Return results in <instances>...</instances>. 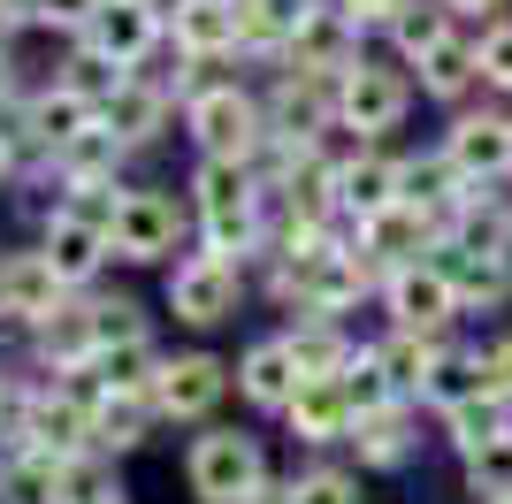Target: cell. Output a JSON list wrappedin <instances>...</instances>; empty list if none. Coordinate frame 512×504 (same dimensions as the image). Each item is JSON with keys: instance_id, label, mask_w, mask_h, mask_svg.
<instances>
[{"instance_id": "obj_38", "label": "cell", "mask_w": 512, "mask_h": 504, "mask_svg": "<svg viewBox=\"0 0 512 504\" xmlns=\"http://www.w3.org/2000/svg\"><path fill=\"white\" fill-rule=\"evenodd\" d=\"M444 8H451V16H482V23H490L505 0H444Z\"/></svg>"}, {"instance_id": "obj_7", "label": "cell", "mask_w": 512, "mask_h": 504, "mask_svg": "<svg viewBox=\"0 0 512 504\" xmlns=\"http://www.w3.org/2000/svg\"><path fill=\"white\" fill-rule=\"evenodd\" d=\"M77 39L100 46L115 69H153V54L169 46V8L161 0H100V16Z\"/></svg>"}, {"instance_id": "obj_3", "label": "cell", "mask_w": 512, "mask_h": 504, "mask_svg": "<svg viewBox=\"0 0 512 504\" xmlns=\"http://www.w3.org/2000/svg\"><path fill=\"white\" fill-rule=\"evenodd\" d=\"M237 306H245V260L207 245L169 260V314L184 329H222V321H237Z\"/></svg>"}, {"instance_id": "obj_21", "label": "cell", "mask_w": 512, "mask_h": 504, "mask_svg": "<svg viewBox=\"0 0 512 504\" xmlns=\"http://www.w3.org/2000/svg\"><path fill=\"white\" fill-rule=\"evenodd\" d=\"M436 268L451 275V291H459V306L467 314H490V306H505L512 298V252H474V245H436Z\"/></svg>"}, {"instance_id": "obj_33", "label": "cell", "mask_w": 512, "mask_h": 504, "mask_svg": "<svg viewBox=\"0 0 512 504\" xmlns=\"http://www.w3.org/2000/svg\"><path fill=\"white\" fill-rule=\"evenodd\" d=\"M85 306H92V336H100V352H115V344H146V314L130 306V298H100V291H85Z\"/></svg>"}, {"instance_id": "obj_23", "label": "cell", "mask_w": 512, "mask_h": 504, "mask_svg": "<svg viewBox=\"0 0 512 504\" xmlns=\"http://www.w3.org/2000/svg\"><path fill=\"white\" fill-rule=\"evenodd\" d=\"M100 123V107L85 100V92H69L62 77L54 84H31V130H39V146H46V161L69 146V138H85V130Z\"/></svg>"}, {"instance_id": "obj_5", "label": "cell", "mask_w": 512, "mask_h": 504, "mask_svg": "<svg viewBox=\"0 0 512 504\" xmlns=\"http://www.w3.org/2000/svg\"><path fill=\"white\" fill-rule=\"evenodd\" d=\"M406 107H413V77L406 62H352L337 77V130H352V138H375L383 146L390 130L406 123Z\"/></svg>"}, {"instance_id": "obj_10", "label": "cell", "mask_w": 512, "mask_h": 504, "mask_svg": "<svg viewBox=\"0 0 512 504\" xmlns=\"http://www.w3.org/2000/svg\"><path fill=\"white\" fill-rule=\"evenodd\" d=\"M383 314H390V329H421V336H444L451 321L467 314L459 306V291H451V275L436 268V260H413V268H398V275H383Z\"/></svg>"}, {"instance_id": "obj_25", "label": "cell", "mask_w": 512, "mask_h": 504, "mask_svg": "<svg viewBox=\"0 0 512 504\" xmlns=\"http://www.w3.org/2000/svg\"><path fill=\"white\" fill-rule=\"evenodd\" d=\"M153 420H161L153 398H138V390H107V405L92 413V451L123 459V451H138V443L153 436Z\"/></svg>"}, {"instance_id": "obj_36", "label": "cell", "mask_w": 512, "mask_h": 504, "mask_svg": "<svg viewBox=\"0 0 512 504\" xmlns=\"http://www.w3.org/2000/svg\"><path fill=\"white\" fill-rule=\"evenodd\" d=\"M474 46H482V84L512 100V16H490L474 31Z\"/></svg>"}, {"instance_id": "obj_30", "label": "cell", "mask_w": 512, "mask_h": 504, "mask_svg": "<svg viewBox=\"0 0 512 504\" xmlns=\"http://www.w3.org/2000/svg\"><path fill=\"white\" fill-rule=\"evenodd\" d=\"M512 428V405H497V398H467L459 413H444V436H451V451L467 459V451H482L490 436H505Z\"/></svg>"}, {"instance_id": "obj_15", "label": "cell", "mask_w": 512, "mask_h": 504, "mask_svg": "<svg viewBox=\"0 0 512 504\" xmlns=\"http://www.w3.org/2000/svg\"><path fill=\"white\" fill-rule=\"evenodd\" d=\"M169 54L237 62L245 54V0H169Z\"/></svg>"}, {"instance_id": "obj_37", "label": "cell", "mask_w": 512, "mask_h": 504, "mask_svg": "<svg viewBox=\"0 0 512 504\" xmlns=\"http://www.w3.org/2000/svg\"><path fill=\"white\" fill-rule=\"evenodd\" d=\"M474 359H482V398L512 405V329L490 336V344H474Z\"/></svg>"}, {"instance_id": "obj_4", "label": "cell", "mask_w": 512, "mask_h": 504, "mask_svg": "<svg viewBox=\"0 0 512 504\" xmlns=\"http://www.w3.org/2000/svg\"><path fill=\"white\" fill-rule=\"evenodd\" d=\"M184 230H199L192 199H176V191H123V207H115V260L130 268H161L184 252Z\"/></svg>"}, {"instance_id": "obj_35", "label": "cell", "mask_w": 512, "mask_h": 504, "mask_svg": "<svg viewBox=\"0 0 512 504\" xmlns=\"http://www.w3.org/2000/svg\"><path fill=\"white\" fill-rule=\"evenodd\" d=\"M23 31H62V39H77L92 16H100V0H16Z\"/></svg>"}, {"instance_id": "obj_12", "label": "cell", "mask_w": 512, "mask_h": 504, "mask_svg": "<svg viewBox=\"0 0 512 504\" xmlns=\"http://www.w3.org/2000/svg\"><path fill=\"white\" fill-rule=\"evenodd\" d=\"M406 199V153H383L375 138H360V146L337 161V207L344 222H375L383 207H398Z\"/></svg>"}, {"instance_id": "obj_42", "label": "cell", "mask_w": 512, "mask_h": 504, "mask_svg": "<svg viewBox=\"0 0 512 504\" xmlns=\"http://www.w3.org/2000/svg\"><path fill=\"white\" fill-rule=\"evenodd\" d=\"M497 504H512V497H497Z\"/></svg>"}, {"instance_id": "obj_1", "label": "cell", "mask_w": 512, "mask_h": 504, "mask_svg": "<svg viewBox=\"0 0 512 504\" xmlns=\"http://www.w3.org/2000/svg\"><path fill=\"white\" fill-rule=\"evenodd\" d=\"M268 482H276V474H268V451H260V436H245V428H199V436L184 443V489H192L199 504H253Z\"/></svg>"}, {"instance_id": "obj_2", "label": "cell", "mask_w": 512, "mask_h": 504, "mask_svg": "<svg viewBox=\"0 0 512 504\" xmlns=\"http://www.w3.org/2000/svg\"><path fill=\"white\" fill-rule=\"evenodd\" d=\"M184 138L199 153H222V161H260V146H268V100L237 77H214L207 92L184 100Z\"/></svg>"}, {"instance_id": "obj_13", "label": "cell", "mask_w": 512, "mask_h": 504, "mask_svg": "<svg viewBox=\"0 0 512 504\" xmlns=\"http://www.w3.org/2000/svg\"><path fill=\"white\" fill-rule=\"evenodd\" d=\"M222 398H230V367L214 352H176L169 367H161V382H153L161 420H184V428H207Z\"/></svg>"}, {"instance_id": "obj_20", "label": "cell", "mask_w": 512, "mask_h": 504, "mask_svg": "<svg viewBox=\"0 0 512 504\" xmlns=\"http://www.w3.org/2000/svg\"><path fill=\"white\" fill-rule=\"evenodd\" d=\"M123 161H130V146L107 123H92L85 138H69V146L46 161V176H54L62 191H115L123 184Z\"/></svg>"}, {"instance_id": "obj_6", "label": "cell", "mask_w": 512, "mask_h": 504, "mask_svg": "<svg viewBox=\"0 0 512 504\" xmlns=\"http://www.w3.org/2000/svg\"><path fill=\"white\" fill-rule=\"evenodd\" d=\"M444 161L467 184H512V100L505 107H459L444 130Z\"/></svg>"}, {"instance_id": "obj_14", "label": "cell", "mask_w": 512, "mask_h": 504, "mask_svg": "<svg viewBox=\"0 0 512 504\" xmlns=\"http://www.w3.org/2000/svg\"><path fill=\"white\" fill-rule=\"evenodd\" d=\"M360 16H352V0H314L299 23V39L283 46V62L291 69H321V77H344V69L360 62Z\"/></svg>"}, {"instance_id": "obj_16", "label": "cell", "mask_w": 512, "mask_h": 504, "mask_svg": "<svg viewBox=\"0 0 512 504\" xmlns=\"http://www.w3.org/2000/svg\"><path fill=\"white\" fill-rule=\"evenodd\" d=\"M352 237H360V252L375 260L383 275L413 268V260H436V245H444V230L428 222L413 199H398V207H383L375 222H352Z\"/></svg>"}, {"instance_id": "obj_11", "label": "cell", "mask_w": 512, "mask_h": 504, "mask_svg": "<svg viewBox=\"0 0 512 504\" xmlns=\"http://www.w3.org/2000/svg\"><path fill=\"white\" fill-rule=\"evenodd\" d=\"M169 115H184L176 107V92L161 84V69H130L115 92L100 100V123L123 138L130 153H146V146H161V130H169Z\"/></svg>"}, {"instance_id": "obj_19", "label": "cell", "mask_w": 512, "mask_h": 504, "mask_svg": "<svg viewBox=\"0 0 512 504\" xmlns=\"http://www.w3.org/2000/svg\"><path fill=\"white\" fill-rule=\"evenodd\" d=\"M352 398H344V382H329V375H306L299 382V398L283 405V428L306 443V451H329V443H352Z\"/></svg>"}, {"instance_id": "obj_27", "label": "cell", "mask_w": 512, "mask_h": 504, "mask_svg": "<svg viewBox=\"0 0 512 504\" xmlns=\"http://www.w3.org/2000/svg\"><path fill=\"white\" fill-rule=\"evenodd\" d=\"M291 352H299L306 375H329L337 382L352 359H360V344L344 336V321H321V314H291Z\"/></svg>"}, {"instance_id": "obj_32", "label": "cell", "mask_w": 512, "mask_h": 504, "mask_svg": "<svg viewBox=\"0 0 512 504\" xmlns=\"http://www.w3.org/2000/svg\"><path fill=\"white\" fill-rule=\"evenodd\" d=\"M337 382H344V398H352V413H383V405H398V382H390V367H383L375 344H360V359H352Z\"/></svg>"}, {"instance_id": "obj_28", "label": "cell", "mask_w": 512, "mask_h": 504, "mask_svg": "<svg viewBox=\"0 0 512 504\" xmlns=\"http://www.w3.org/2000/svg\"><path fill=\"white\" fill-rule=\"evenodd\" d=\"M383 367H390V382H398V398H421V382L436 375V359H444V336H421V329H390L383 344Z\"/></svg>"}, {"instance_id": "obj_18", "label": "cell", "mask_w": 512, "mask_h": 504, "mask_svg": "<svg viewBox=\"0 0 512 504\" xmlns=\"http://www.w3.org/2000/svg\"><path fill=\"white\" fill-rule=\"evenodd\" d=\"M413 451H421V405H413V398L352 420V459H360L367 474H398Z\"/></svg>"}, {"instance_id": "obj_34", "label": "cell", "mask_w": 512, "mask_h": 504, "mask_svg": "<svg viewBox=\"0 0 512 504\" xmlns=\"http://www.w3.org/2000/svg\"><path fill=\"white\" fill-rule=\"evenodd\" d=\"M467 489H474V497H512V428H505V436H490V443H482V451H467Z\"/></svg>"}, {"instance_id": "obj_40", "label": "cell", "mask_w": 512, "mask_h": 504, "mask_svg": "<svg viewBox=\"0 0 512 504\" xmlns=\"http://www.w3.org/2000/svg\"><path fill=\"white\" fill-rule=\"evenodd\" d=\"M85 504H130V497H123V482H107V489H92Z\"/></svg>"}, {"instance_id": "obj_39", "label": "cell", "mask_w": 512, "mask_h": 504, "mask_svg": "<svg viewBox=\"0 0 512 504\" xmlns=\"http://www.w3.org/2000/svg\"><path fill=\"white\" fill-rule=\"evenodd\" d=\"M16 39H23V16H16V8H0V54H8Z\"/></svg>"}, {"instance_id": "obj_22", "label": "cell", "mask_w": 512, "mask_h": 504, "mask_svg": "<svg viewBox=\"0 0 512 504\" xmlns=\"http://www.w3.org/2000/svg\"><path fill=\"white\" fill-rule=\"evenodd\" d=\"M474 84H482V46H474V31H444V39L413 62V92H421V100L459 107Z\"/></svg>"}, {"instance_id": "obj_26", "label": "cell", "mask_w": 512, "mask_h": 504, "mask_svg": "<svg viewBox=\"0 0 512 504\" xmlns=\"http://www.w3.org/2000/svg\"><path fill=\"white\" fill-rule=\"evenodd\" d=\"M314 0H245V62L283 69V46L299 39V23Z\"/></svg>"}, {"instance_id": "obj_31", "label": "cell", "mask_w": 512, "mask_h": 504, "mask_svg": "<svg viewBox=\"0 0 512 504\" xmlns=\"http://www.w3.org/2000/svg\"><path fill=\"white\" fill-rule=\"evenodd\" d=\"M283 489H291V504H360V474H352V466H329V459H306Z\"/></svg>"}, {"instance_id": "obj_8", "label": "cell", "mask_w": 512, "mask_h": 504, "mask_svg": "<svg viewBox=\"0 0 512 504\" xmlns=\"http://www.w3.org/2000/svg\"><path fill=\"white\" fill-rule=\"evenodd\" d=\"M69 283L54 275V260H46L39 245H23V252H0V321L16 336H31L39 321H54L69 306Z\"/></svg>"}, {"instance_id": "obj_29", "label": "cell", "mask_w": 512, "mask_h": 504, "mask_svg": "<svg viewBox=\"0 0 512 504\" xmlns=\"http://www.w3.org/2000/svg\"><path fill=\"white\" fill-rule=\"evenodd\" d=\"M467 398H482V359H474V352H451V344H444L436 375L421 382V398H413V405H428V413L444 420V413H459Z\"/></svg>"}, {"instance_id": "obj_17", "label": "cell", "mask_w": 512, "mask_h": 504, "mask_svg": "<svg viewBox=\"0 0 512 504\" xmlns=\"http://www.w3.org/2000/svg\"><path fill=\"white\" fill-rule=\"evenodd\" d=\"M299 382H306V367H299V352H291V329L253 336L245 359H237V398L260 405V413H283V405L299 398Z\"/></svg>"}, {"instance_id": "obj_41", "label": "cell", "mask_w": 512, "mask_h": 504, "mask_svg": "<svg viewBox=\"0 0 512 504\" xmlns=\"http://www.w3.org/2000/svg\"><path fill=\"white\" fill-rule=\"evenodd\" d=\"M0 8H16V0H0Z\"/></svg>"}, {"instance_id": "obj_24", "label": "cell", "mask_w": 512, "mask_h": 504, "mask_svg": "<svg viewBox=\"0 0 512 504\" xmlns=\"http://www.w3.org/2000/svg\"><path fill=\"white\" fill-rule=\"evenodd\" d=\"M62 466L31 443H0V504H62Z\"/></svg>"}, {"instance_id": "obj_9", "label": "cell", "mask_w": 512, "mask_h": 504, "mask_svg": "<svg viewBox=\"0 0 512 504\" xmlns=\"http://www.w3.org/2000/svg\"><path fill=\"white\" fill-rule=\"evenodd\" d=\"M39 252L54 260V275H62L69 291H92V275L115 260V237H107L100 214L62 199V207H46V222H39Z\"/></svg>"}]
</instances>
